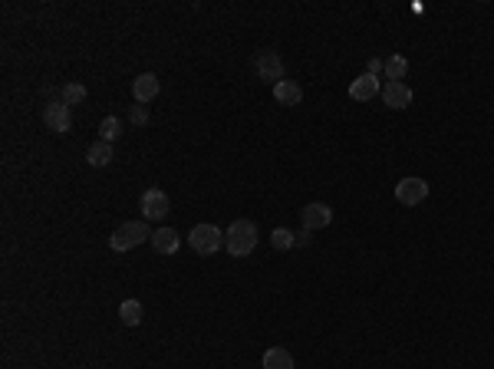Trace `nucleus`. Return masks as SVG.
<instances>
[{"label":"nucleus","instance_id":"obj_1","mask_svg":"<svg viewBox=\"0 0 494 369\" xmlns=\"http://www.w3.org/2000/svg\"><path fill=\"white\" fill-rule=\"evenodd\" d=\"M225 248L231 257H247V254H254V248H258V224L247 221V217L231 221V228L225 231Z\"/></svg>","mask_w":494,"mask_h":369},{"label":"nucleus","instance_id":"obj_2","mask_svg":"<svg viewBox=\"0 0 494 369\" xmlns=\"http://www.w3.org/2000/svg\"><path fill=\"white\" fill-rule=\"evenodd\" d=\"M149 238H152L149 221H126L122 228L112 231L109 248H112V250H132V248H139V244H145Z\"/></svg>","mask_w":494,"mask_h":369},{"label":"nucleus","instance_id":"obj_3","mask_svg":"<svg viewBox=\"0 0 494 369\" xmlns=\"http://www.w3.org/2000/svg\"><path fill=\"white\" fill-rule=\"evenodd\" d=\"M188 244L198 254L211 257V254H218V250L225 248V231L218 228V224H194L192 234H188Z\"/></svg>","mask_w":494,"mask_h":369},{"label":"nucleus","instance_id":"obj_4","mask_svg":"<svg viewBox=\"0 0 494 369\" xmlns=\"http://www.w3.org/2000/svg\"><path fill=\"white\" fill-rule=\"evenodd\" d=\"M429 198V182L425 178H402L396 184V201L406 208H415Z\"/></svg>","mask_w":494,"mask_h":369},{"label":"nucleus","instance_id":"obj_5","mask_svg":"<svg viewBox=\"0 0 494 369\" xmlns=\"http://www.w3.org/2000/svg\"><path fill=\"white\" fill-rule=\"evenodd\" d=\"M139 208H142V217H145V221H161V217L168 215L172 205H168V195H165L161 188H145Z\"/></svg>","mask_w":494,"mask_h":369},{"label":"nucleus","instance_id":"obj_6","mask_svg":"<svg viewBox=\"0 0 494 369\" xmlns=\"http://www.w3.org/2000/svg\"><path fill=\"white\" fill-rule=\"evenodd\" d=\"M300 217H303V228H307V231L330 228V224H333V208L323 205V201H313V205H307L300 211Z\"/></svg>","mask_w":494,"mask_h":369},{"label":"nucleus","instance_id":"obj_7","mask_svg":"<svg viewBox=\"0 0 494 369\" xmlns=\"http://www.w3.org/2000/svg\"><path fill=\"white\" fill-rule=\"evenodd\" d=\"M44 122L50 126L53 132H69V106L66 102H60V99H50L44 106Z\"/></svg>","mask_w":494,"mask_h":369},{"label":"nucleus","instance_id":"obj_8","mask_svg":"<svg viewBox=\"0 0 494 369\" xmlns=\"http://www.w3.org/2000/svg\"><path fill=\"white\" fill-rule=\"evenodd\" d=\"M159 89H161V83L155 73H142V76L132 79V96H135V102H142V106L159 96Z\"/></svg>","mask_w":494,"mask_h":369},{"label":"nucleus","instance_id":"obj_9","mask_svg":"<svg viewBox=\"0 0 494 369\" xmlns=\"http://www.w3.org/2000/svg\"><path fill=\"white\" fill-rule=\"evenodd\" d=\"M412 89H408V83H386V89H382V102H386L389 109H408L412 106Z\"/></svg>","mask_w":494,"mask_h":369},{"label":"nucleus","instance_id":"obj_10","mask_svg":"<svg viewBox=\"0 0 494 369\" xmlns=\"http://www.w3.org/2000/svg\"><path fill=\"white\" fill-rule=\"evenodd\" d=\"M258 76L277 86L280 79H283V60H280L277 53H260L258 56Z\"/></svg>","mask_w":494,"mask_h":369},{"label":"nucleus","instance_id":"obj_11","mask_svg":"<svg viewBox=\"0 0 494 369\" xmlns=\"http://www.w3.org/2000/svg\"><path fill=\"white\" fill-rule=\"evenodd\" d=\"M379 93H382L379 76H369V73H363L359 79H353V86H349V96H353L356 102H369V99H376Z\"/></svg>","mask_w":494,"mask_h":369},{"label":"nucleus","instance_id":"obj_12","mask_svg":"<svg viewBox=\"0 0 494 369\" xmlns=\"http://www.w3.org/2000/svg\"><path fill=\"white\" fill-rule=\"evenodd\" d=\"M152 248L159 250V254H178L182 238H178L175 228H159V231H152Z\"/></svg>","mask_w":494,"mask_h":369},{"label":"nucleus","instance_id":"obj_13","mask_svg":"<svg viewBox=\"0 0 494 369\" xmlns=\"http://www.w3.org/2000/svg\"><path fill=\"white\" fill-rule=\"evenodd\" d=\"M274 99H277L280 106H300V99H303L300 83H293V79H280L277 86H274Z\"/></svg>","mask_w":494,"mask_h":369},{"label":"nucleus","instance_id":"obj_14","mask_svg":"<svg viewBox=\"0 0 494 369\" xmlns=\"http://www.w3.org/2000/svg\"><path fill=\"white\" fill-rule=\"evenodd\" d=\"M86 162L93 165V168H106L109 162H112V145H109V142H93V145H89V152H86Z\"/></svg>","mask_w":494,"mask_h":369},{"label":"nucleus","instance_id":"obj_15","mask_svg":"<svg viewBox=\"0 0 494 369\" xmlns=\"http://www.w3.org/2000/svg\"><path fill=\"white\" fill-rule=\"evenodd\" d=\"M264 369H293V356L283 347H270L264 353Z\"/></svg>","mask_w":494,"mask_h":369},{"label":"nucleus","instance_id":"obj_16","mask_svg":"<svg viewBox=\"0 0 494 369\" xmlns=\"http://www.w3.org/2000/svg\"><path fill=\"white\" fill-rule=\"evenodd\" d=\"M119 316H122V323H126V326H139L142 316H145V307H142L139 300H122Z\"/></svg>","mask_w":494,"mask_h":369},{"label":"nucleus","instance_id":"obj_17","mask_svg":"<svg viewBox=\"0 0 494 369\" xmlns=\"http://www.w3.org/2000/svg\"><path fill=\"white\" fill-rule=\"evenodd\" d=\"M406 73H408V60H406V56H399V53L389 56V60H386V79H389V83H402Z\"/></svg>","mask_w":494,"mask_h":369},{"label":"nucleus","instance_id":"obj_18","mask_svg":"<svg viewBox=\"0 0 494 369\" xmlns=\"http://www.w3.org/2000/svg\"><path fill=\"white\" fill-rule=\"evenodd\" d=\"M86 99V86L83 83H63L60 86V102H66V106H79Z\"/></svg>","mask_w":494,"mask_h":369},{"label":"nucleus","instance_id":"obj_19","mask_svg":"<svg viewBox=\"0 0 494 369\" xmlns=\"http://www.w3.org/2000/svg\"><path fill=\"white\" fill-rule=\"evenodd\" d=\"M119 135H122V119H116V116H106V119H102V126H99V139L112 145Z\"/></svg>","mask_w":494,"mask_h":369},{"label":"nucleus","instance_id":"obj_20","mask_svg":"<svg viewBox=\"0 0 494 369\" xmlns=\"http://www.w3.org/2000/svg\"><path fill=\"white\" fill-rule=\"evenodd\" d=\"M270 244H274L277 250H291L293 248V234L287 228H277L274 234H270Z\"/></svg>","mask_w":494,"mask_h":369},{"label":"nucleus","instance_id":"obj_21","mask_svg":"<svg viewBox=\"0 0 494 369\" xmlns=\"http://www.w3.org/2000/svg\"><path fill=\"white\" fill-rule=\"evenodd\" d=\"M129 122H132V126H145V122H149V109H145V106H132Z\"/></svg>","mask_w":494,"mask_h":369},{"label":"nucleus","instance_id":"obj_22","mask_svg":"<svg viewBox=\"0 0 494 369\" xmlns=\"http://www.w3.org/2000/svg\"><path fill=\"white\" fill-rule=\"evenodd\" d=\"M379 73H386V60L373 56V60H369V76H379Z\"/></svg>","mask_w":494,"mask_h":369},{"label":"nucleus","instance_id":"obj_23","mask_svg":"<svg viewBox=\"0 0 494 369\" xmlns=\"http://www.w3.org/2000/svg\"><path fill=\"white\" fill-rule=\"evenodd\" d=\"M307 244H310V231L307 228L297 231V234H293V248H307Z\"/></svg>","mask_w":494,"mask_h":369}]
</instances>
